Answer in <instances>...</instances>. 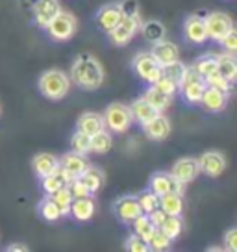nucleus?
I'll return each mask as SVG.
<instances>
[{
	"label": "nucleus",
	"mask_w": 237,
	"mask_h": 252,
	"mask_svg": "<svg viewBox=\"0 0 237 252\" xmlns=\"http://www.w3.org/2000/svg\"><path fill=\"white\" fill-rule=\"evenodd\" d=\"M104 67L95 56L80 54L71 67V84L84 91H96L104 84Z\"/></svg>",
	"instance_id": "obj_1"
},
{
	"label": "nucleus",
	"mask_w": 237,
	"mask_h": 252,
	"mask_svg": "<svg viewBox=\"0 0 237 252\" xmlns=\"http://www.w3.org/2000/svg\"><path fill=\"white\" fill-rule=\"evenodd\" d=\"M71 78L59 69H48L39 76V93L48 100H63L71 91Z\"/></svg>",
	"instance_id": "obj_2"
},
{
	"label": "nucleus",
	"mask_w": 237,
	"mask_h": 252,
	"mask_svg": "<svg viewBox=\"0 0 237 252\" xmlns=\"http://www.w3.org/2000/svg\"><path fill=\"white\" fill-rule=\"evenodd\" d=\"M104 126L110 130L111 134H124L134 126V117L128 104L122 102H111L104 110Z\"/></svg>",
	"instance_id": "obj_3"
},
{
	"label": "nucleus",
	"mask_w": 237,
	"mask_h": 252,
	"mask_svg": "<svg viewBox=\"0 0 237 252\" xmlns=\"http://www.w3.org/2000/svg\"><path fill=\"white\" fill-rule=\"evenodd\" d=\"M204 89H206L204 78L191 65L185 67V72H183L182 80L178 84V93L183 98V102L191 104V106L198 104L200 98H202V94H204Z\"/></svg>",
	"instance_id": "obj_4"
},
{
	"label": "nucleus",
	"mask_w": 237,
	"mask_h": 252,
	"mask_svg": "<svg viewBox=\"0 0 237 252\" xmlns=\"http://www.w3.org/2000/svg\"><path fill=\"white\" fill-rule=\"evenodd\" d=\"M141 15H132V17H122L120 23L108 32V39L113 47H126L130 41L137 35V32L141 28Z\"/></svg>",
	"instance_id": "obj_5"
},
{
	"label": "nucleus",
	"mask_w": 237,
	"mask_h": 252,
	"mask_svg": "<svg viewBox=\"0 0 237 252\" xmlns=\"http://www.w3.org/2000/svg\"><path fill=\"white\" fill-rule=\"evenodd\" d=\"M76 28H78V23H76V17L69 13V11H59L58 15L48 23V26L45 28L47 33L50 35V39L54 41H69L76 33Z\"/></svg>",
	"instance_id": "obj_6"
},
{
	"label": "nucleus",
	"mask_w": 237,
	"mask_h": 252,
	"mask_svg": "<svg viewBox=\"0 0 237 252\" xmlns=\"http://www.w3.org/2000/svg\"><path fill=\"white\" fill-rule=\"evenodd\" d=\"M132 65H134L135 74L143 82H147L148 86H152L161 76V65L154 60V56L150 52H139V54H135Z\"/></svg>",
	"instance_id": "obj_7"
},
{
	"label": "nucleus",
	"mask_w": 237,
	"mask_h": 252,
	"mask_svg": "<svg viewBox=\"0 0 237 252\" xmlns=\"http://www.w3.org/2000/svg\"><path fill=\"white\" fill-rule=\"evenodd\" d=\"M59 11H61L59 0H35V2H32V21L41 30H45L48 23Z\"/></svg>",
	"instance_id": "obj_8"
},
{
	"label": "nucleus",
	"mask_w": 237,
	"mask_h": 252,
	"mask_svg": "<svg viewBox=\"0 0 237 252\" xmlns=\"http://www.w3.org/2000/svg\"><path fill=\"white\" fill-rule=\"evenodd\" d=\"M183 186L182 182H178L171 173H163V171H158L150 176L148 180V189L154 191L158 197L165 195V193H180L183 195Z\"/></svg>",
	"instance_id": "obj_9"
},
{
	"label": "nucleus",
	"mask_w": 237,
	"mask_h": 252,
	"mask_svg": "<svg viewBox=\"0 0 237 252\" xmlns=\"http://www.w3.org/2000/svg\"><path fill=\"white\" fill-rule=\"evenodd\" d=\"M206 23V30H207V39L211 41H219L222 39V35L234 28V21L230 19V15L222 13V11H213V13H207L204 17Z\"/></svg>",
	"instance_id": "obj_10"
},
{
	"label": "nucleus",
	"mask_w": 237,
	"mask_h": 252,
	"mask_svg": "<svg viewBox=\"0 0 237 252\" xmlns=\"http://www.w3.org/2000/svg\"><path fill=\"white\" fill-rule=\"evenodd\" d=\"M197 159L200 173H204L209 178H219L224 173V169H226V158L219 150H207Z\"/></svg>",
	"instance_id": "obj_11"
},
{
	"label": "nucleus",
	"mask_w": 237,
	"mask_h": 252,
	"mask_svg": "<svg viewBox=\"0 0 237 252\" xmlns=\"http://www.w3.org/2000/svg\"><path fill=\"white\" fill-rule=\"evenodd\" d=\"M113 213H115V217H117L122 224H128V226H130V222H132L135 217H139L143 212H141V208H139V204H137L135 195H124V197H120L115 200Z\"/></svg>",
	"instance_id": "obj_12"
},
{
	"label": "nucleus",
	"mask_w": 237,
	"mask_h": 252,
	"mask_svg": "<svg viewBox=\"0 0 237 252\" xmlns=\"http://www.w3.org/2000/svg\"><path fill=\"white\" fill-rule=\"evenodd\" d=\"M120 19H122V13H120L118 4L117 2H110V4H106V6H102V8L96 11L95 24L100 32L108 33V32H111L120 23Z\"/></svg>",
	"instance_id": "obj_13"
},
{
	"label": "nucleus",
	"mask_w": 237,
	"mask_h": 252,
	"mask_svg": "<svg viewBox=\"0 0 237 252\" xmlns=\"http://www.w3.org/2000/svg\"><path fill=\"white\" fill-rule=\"evenodd\" d=\"M169 173L173 174L174 178L182 184H189L200 174V167H198V159L197 158H180L176 159L171 167Z\"/></svg>",
	"instance_id": "obj_14"
},
{
	"label": "nucleus",
	"mask_w": 237,
	"mask_h": 252,
	"mask_svg": "<svg viewBox=\"0 0 237 252\" xmlns=\"http://www.w3.org/2000/svg\"><path fill=\"white\" fill-rule=\"evenodd\" d=\"M145 135L152 141H163L171 135V121L163 113H156L150 121H147L141 126Z\"/></svg>",
	"instance_id": "obj_15"
},
{
	"label": "nucleus",
	"mask_w": 237,
	"mask_h": 252,
	"mask_svg": "<svg viewBox=\"0 0 237 252\" xmlns=\"http://www.w3.org/2000/svg\"><path fill=\"white\" fill-rule=\"evenodd\" d=\"M228 98H230L228 93H224L221 89H215V87L206 86L204 94H202L198 106H202V110L207 111V113H219V111H222L226 108Z\"/></svg>",
	"instance_id": "obj_16"
},
{
	"label": "nucleus",
	"mask_w": 237,
	"mask_h": 252,
	"mask_svg": "<svg viewBox=\"0 0 237 252\" xmlns=\"http://www.w3.org/2000/svg\"><path fill=\"white\" fill-rule=\"evenodd\" d=\"M183 37L193 45H204L207 41V30H206L204 17L189 15L183 23Z\"/></svg>",
	"instance_id": "obj_17"
},
{
	"label": "nucleus",
	"mask_w": 237,
	"mask_h": 252,
	"mask_svg": "<svg viewBox=\"0 0 237 252\" xmlns=\"http://www.w3.org/2000/svg\"><path fill=\"white\" fill-rule=\"evenodd\" d=\"M150 54L154 56V60H156L161 67L180 60V50H178V47L174 45L173 41H167V39H161V41L152 43Z\"/></svg>",
	"instance_id": "obj_18"
},
{
	"label": "nucleus",
	"mask_w": 237,
	"mask_h": 252,
	"mask_svg": "<svg viewBox=\"0 0 237 252\" xmlns=\"http://www.w3.org/2000/svg\"><path fill=\"white\" fill-rule=\"evenodd\" d=\"M59 167H61L71 178H78L80 174L89 167V161L86 159L84 154H78V152L71 150V152H67V154H63V156L59 158Z\"/></svg>",
	"instance_id": "obj_19"
},
{
	"label": "nucleus",
	"mask_w": 237,
	"mask_h": 252,
	"mask_svg": "<svg viewBox=\"0 0 237 252\" xmlns=\"http://www.w3.org/2000/svg\"><path fill=\"white\" fill-rule=\"evenodd\" d=\"M95 200L93 197H80V198H72L71 210H69V215L74 217L78 222H87V220L93 219L95 215Z\"/></svg>",
	"instance_id": "obj_20"
},
{
	"label": "nucleus",
	"mask_w": 237,
	"mask_h": 252,
	"mask_svg": "<svg viewBox=\"0 0 237 252\" xmlns=\"http://www.w3.org/2000/svg\"><path fill=\"white\" fill-rule=\"evenodd\" d=\"M39 180H41V189L45 191V195H52V193L58 191V189L69 186V182H71L72 178L65 173L61 167H58L56 171H52L50 174L43 176V178H39Z\"/></svg>",
	"instance_id": "obj_21"
},
{
	"label": "nucleus",
	"mask_w": 237,
	"mask_h": 252,
	"mask_svg": "<svg viewBox=\"0 0 237 252\" xmlns=\"http://www.w3.org/2000/svg\"><path fill=\"white\" fill-rule=\"evenodd\" d=\"M104 128H106L104 126V117L100 113H96V111H86L76 121V130H80V132H84L87 135L96 134V132H100Z\"/></svg>",
	"instance_id": "obj_22"
},
{
	"label": "nucleus",
	"mask_w": 237,
	"mask_h": 252,
	"mask_svg": "<svg viewBox=\"0 0 237 252\" xmlns=\"http://www.w3.org/2000/svg\"><path fill=\"white\" fill-rule=\"evenodd\" d=\"M32 167L33 173L39 178H43V176H47L59 167V158L54 156V154H48V152H39L32 158Z\"/></svg>",
	"instance_id": "obj_23"
},
{
	"label": "nucleus",
	"mask_w": 237,
	"mask_h": 252,
	"mask_svg": "<svg viewBox=\"0 0 237 252\" xmlns=\"http://www.w3.org/2000/svg\"><path fill=\"white\" fill-rule=\"evenodd\" d=\"M128 108L132 111V117H134V123H137L139 126H143L147 121H150L158 111L152 108L150 104L147 102L143 96H137L134 102L128 104Z\"/></svg>",
	"instance_id": "obj_24"
},
{
	"label": "nucleus",
	"mask_w": 237,
	"mask_h": 252,
	"mask_svg": "<svg viewBox=\"0 0 237 252\" xmlns=\"http://www.w3.org/2000/svg\"><path fill=\"white\" fill-rule=\"evenodd\" d=\"M143 98L150 104L152 108L158 111V113H163V111L171 106V102H173V96L161 93L156 86H148V89L143 93Z\"/></svg>",
	"instance_id": "obj_25"
},
{
	"label": "nucleus",
	"mask_w": 237,
	"mask_h": 252,
	"mask_svg": "<svg viewBox=\"0 0 237 252\" xmlns=\"http://www.w3.org/2000/svg\"><path fill=\"white\" fill-rule=\"evenodd\" d=\"M217 58V72L222 74L226 80L234 82L237 76V60L234 54L230 52H222V54L215 56Z\"/></svg>",
	"instance_id": "obj_26"
},
{
	"label": "nucleus",
	"mask_w": 237,
	"mask_h": 252,
	"mask_svg": "<svg viewBox=\"0 0 237 252\" xmlns=\"http://www.w3.org/2000/svg\"><path fill=\"white\" fill-rule=\"evenodd\" d=\"M80 180L84 182L87 186V189L91 191V195H95L98 189L104 186V180H106V176H104V173L98 169V167H93V165H89L84 171V173L78 176Z\"/></svg>",
	"instance_id": "obj_27"
},
{
	"label": "nucleus",
	"mask_w": 237,
	"mask_h": 252,
	"mask_svg": "<svg viewBox=\"0 0 237 252\" xmlns=\"http://www.w3.org/2000/svg\"><path fill=\"white\" fill-rule=\"evenodd\" d=\"M183 195L180 193H165L159 197V208L167 215H182L183 212Z\"/></svg>",
	"instance_id": "obj_28"
},
{
	"label": "nucleus",
	"mask_w": 237,
	"mask_h": 252,
	"mask_svg": "<svg viewBox=\"0 0 237 252\" xmlns=\"http://www.w3.org/2000/svg\"><path fill=\"white\" fill-rule=\"evenodd\" d=\"M113 147V135L110 130H100L91 135V152L93 154H108Z\"/></svg>",
	"instance_id": "obj_29"
},
{
	"label": "nucleus",
	"mask_w": 237,
	"mask_h": 252,
	"mask_svg": "<svg viewBox=\"0 0 237 252\" xmlns=\"http://www.w3.org/2000/svg\"><path fill=\"white\" fill-rule=\"evenodd\" d=\"M158 228L161 230V232H163L171 241H176V239L180 237V234H182V230H183L182 215H167Z\"/></svg>",
	"instance_id": "obj_30"
},
{
	"label": "nucleus",
	"mask_w": 237,
	"mask_h": 252,
	"mask_svg": "<svg viewBox=\"0 0 237 252\" xmlns=\"http://www.w3.org/2000/svg\"><path fill=\"white\" fill-rule=\"evenodd\" d=\"M48 197L52 198V202L59 208L61 217L69 215V210H71V204H72V198H74V197H72V193H71V189H69V186L58 189V191H54V193H52V195H48Z\"/></svg>",
	"instance_id": "obj_31"
},
{
	"label": "nucleus",
	"mask_w": 237,
	"mask_h": 252,
	"mask_svg": "<svg viewBox=\"0 0 237 252\" xmlns=\"http://www.w3.org/2000/svg\"><path fill=\"white\" fill-rule=\"evenodd\" d=\"M135 198H137V204H139V208H141V212L145 215H148V213H152L154 210L159 208V197L148 188L143 189L139 195H135Z\"/></svg>",
	"instance_id": "obj_32"
},
{
	"label": "nucleus",
	"mask_w": 237,
	"mask_h": 252,
	"mask_svg": "<svg viewBox=\"0 0 237 252\" xmlns=\"http://www.w3.org/2000/svg\"><path fill=\"white\" fill-rule=\"evenodd\" d=\"M139 32H143V35L150 41V43L165 39V26L159 23V21H147V23H141Z\"/></svg>",
	"instance_id": "obj_33"
},
{
	"label": "nucleus",
	"mask_w": 237,
	"mask_h": 252,
	"mask_svg": "<svg viewBox=\"0 0 237 252\" xmlns=\"http://www.w3.org/2000/svg\"><path fill=\"white\" fill-rule=\"evenodd\" d=\"M130 226H132V232L137 234V236H141L145 241H148V237L152 236V232L156 230V226H154L150 222V219H148V215H145V213H141L139 217H135V219L130 222Z\"/></svg>",
	"instance_id": "obj_34"
},
{
	"label": "nucleus",
	"mask_w": 237,
	"mask_h": 252,
	"mask_svg": "<svg viewBox=\"0 0 237 252\" xmlns=\"http://www.w3.org/2000/svg\"><path fill=\"white\" fill-rule=\"evenodd\" d=\"M37 213L41 215V219H45L47 222H56V220L61 217L59 208L52 202V198L48 197V195L37 204Z\"/></svg>",
	"instance_id": "obj_35"
},
{
	"label": "nucleus",
	"mask_w": 237,
	"mask_h": 252,
	"mask_svg": "<svg viewBox=\"0 0 237 252\" xmlns=\"http://www.w3.org/2000/svg\"><path fill=\"white\" fill-rule=\"evenodd\" d=\"M191 67H193L202 78H206V76H209L211 72L217 71V58H215V54H204V56H200Z\"/></svg>",
	"instance_id": "obj_36"
},
{
	"label": "nucleus",
	"mask_w": 237,
	"mask_h": 252,
	"mask_svg": "<svg viewBox=\"0 0 237 252\" xmlns=\"http://www.w3.org/2000/svg\"><path fill=\"white\" fill-rule=\"evenodd\" d=\"M148 249L154 252H163V251H169L171 249V245H173V241L169 239V237L161 232L159 228H156L154 232H152V236L148 237Z\"/></svg>",
	"instance_id": "obj_37"
},
{
	"label": "nucleus",
	"mask_w": 237,
	"mask_h": 252,
	"mask_svg": "<svg viewBox=\"0 0 237 252\" xmlns=\"http://www.w3.org/2000/svg\"><path fill=\"white\" fill-rule=\"evenodd\" d=\"M71 147L74 152H78V154H89L91 152V135L84 134V132H80V130H74V134L71 137Z\"/></svg>",
	"instance_id": "obj_38"
},
{
	"label": "nucleus",
	"mask_w": 237,
	"mask_h": 252,
	"mask_svg": "<svg viewBox=\"0 0 237 252\" xmlns=\"http://www.w3.org/2000/svg\"><path fill=\"white\" fill-rule=\"evenodd\" d=\"M204 82H206V86L215 87V89H221V91H224V93H228V94L232 93V84H234V82L226 80L222 74H219L217 71L211 72L209 76H206Z\"/></svg>",
	"instance_id": "obj_39"
},
{
	"label": "nucleus",
	"mask_w": 237,
	"mask_h": 252,
	"mask_svg": "<svg viewBox=\"0 0 237 252\" xmlns=\"http://www.w3.org/2000/svg\"><path fill=\"white\" fill-rule=\"evenodd\" d=\"M185 67H187V65H183V63L178 60V62H173V63H169V65H163V67H161V74H165V76H169L171 80H174L176 84H180L183 72H185Z\"/></svg>",
	"instance_id": "obj_40"
},
{
	"label": "nucleus",
	"mask_w": 237,
	"mask_h": 252,
	"mask_svg": "<svg viewBox=\"0 0 237 252\" xmlns=\"http://www.w3.org/2000/svg\"><path fill=\"white\" fill-rule=\"evenodd\" d=\"M124 251L126 252H148V243L143 239L141 236H137V234H130L126 237V241H124Z\"/></svg>",
	"instance_id": "obj_41"
},
{
	"label": "nucleus",
	"mask_w": 237,
	"mask_h": 252,
	"mask_svg": "<svg viewBox=\"0 0 237 252\" xmlns=\"http://www.w3.org/2000/svg\"><path fill=\"white\" fill-rule=\"evenodd\" d=\"M152 86H156L161 93L169 94V96H173V98H174V94L178 93V84H176L174 80L169 78V76H165V74H161V76H159Z\"/></svg>",
	"instance_id": "obj_42"
},
{
	"label": "nucleus",
	"mask_w": 237,
	"mask_h": 252,
	"mask_svg": "<svg viewBox=\"0 0 237 252\" xmlns=\"http://www.w3.org/2000/svg\"><path fill=\"white\" fill-rule=\"evenodd\" d=\"M219 45H221L226 52H230V54H236L237 52V30H236V26H234V28H230V30L222 35V39L219 41Z\"/></svg>",
	"instance_id": "obj_43"
},
{
	"label": "nucleus",
	"mask_w": 237,
	"mask_h": 252,
	"mask_svg": "<svg viewBox=\"0 0 237 252\" xmlns=\"http://www.w3.org/2000/svg\"><path fill=\"white\" fill-rule=\"evenodd\" d=\"M69 189H71V193H72V197H74V198L93 197V195H91V191L87 189V186L80 180V178H72V180L69 182Z\"/></svg>",
	"instance_id": "obj_44"
},
{
	"label": "nucleus",
	"mask_w": 237,
	"mask_h": 252,
	"mask_svg": "<svg viewBox=\"0 0 237 252\" xmlns=\"http://www.w3.org/2000/svg\"><path fill=\"white\" fill-rule=\"evenodd\" d=\"M117 4H118V8H120L122 17L139 15V4H137V0H120Z\"/></svg>",
	"instance_id": "obj_45"
},
{
	"label": "nucleus",
	"mask_w": 237,
	"mask_h": 252,
	"mask_svg": "<svg viewBox=\"0 0 237 252\" xmlns=\"http://www.w3.org/2000/svg\"><path fill=\"white\" fill-rule=\"evenodd\" d=\"M222 249L230 252L237 251V228H230L224 234V245H222Z\"/></svg>",
	"instance_id": "obj_46"
},
{
	"label": "nucleus",
	"mask_w": 237,
	"mask_h": 252,
	"mask_svg": "<svg viewBox=\"0 0 237 252\" xmlns=\"http://www.w3.org/2000/svg\"><path fill=\"white\" fill-rule=\"evenodd\" d=\"M165 217H167V213L163 212L161 208H158V210H154L152 213H148V219H150V222L156 226V228H158L159 224L163 222V219H165Z\"/></svg>",
	"instance_id": "obj_47"
},
{
	"label": "nucleus",
	"mask_w": 237,
	"mask_h": 252,
	"mask_svg": "<svg viewBox=\"0 0 237 252\" xmlns=\"http://www.w3.org/2000/svg\"><path fill=\"white\" fill-rule=\"evenodd\" d=\"M6 252H28V247L26 245H9V247H6Z\"/></svg>",
	"instance_id": "obj_48"
},
{
	"label": "nucleus",
	"mask_w": 237,
	"mask_h": 252,
	"mask_svg": "<svg viewBox=\"0 0 237 252\" xmlns=\"http://www.w3.org/2000/svg\"><path fill=\"white\" fill-rule=\"evenodd\" d=\"M207 251H222V247H209Z\"/></svg>",
	"instance_id": "obj_49"
},
{
	"label": "nucleus",
	"mask_w": 237,
	"mask_h": 252,
	"mask_svg": "<svg viewBox=\"0 0 237 252\" xmlns=\"http://www.w3.org/2000/svg\"><path fill=\"white\" fill-rule=\"evenodd\" d=\"M0 115H2V108H0Z\"/></svg>",
	"instance_id": "obj_50"
}]
</instances>
